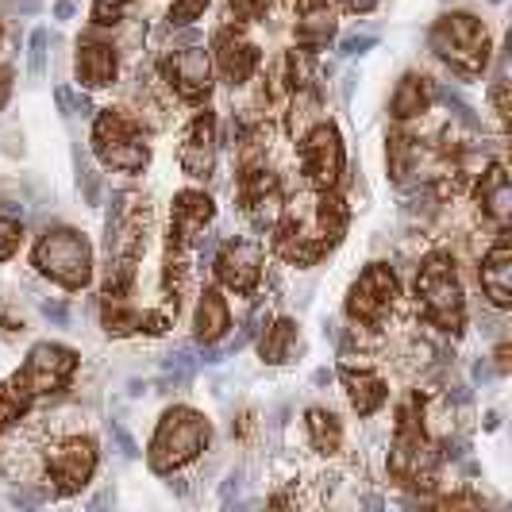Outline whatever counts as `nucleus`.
Returning <instances> with one entry per match:
<instances>
[{"instance_id":"nucleus-28","label":"nucleus","mask_w":512,"mask_h":512,"mask_svg":"<svg viewBox=\"0 0 512 512\" xmlns=\"http://www.w3.org/2000/svg\"><path fill=\"white\" fill-rule=\"evenodd\" d=\"M293 347H297V320H289V316L274 320L258 339V355H262L266 366H282L293 355Z\"/></svg>"},{"instance_id":"nucleus-21","label":"nucleus","mask_w":512,"mask_h":512,"mask_svg":"<svg viewBox=\"0 0 512 512\" xmlns=\"http://www.w3.org/2000/svg\"><path fill=\"white\" fill-rule=\"evenodd\" d=\"M339 31L332 0H293V39L305 51H324Z\"/></svg>"},{"instance_id":"nucleus-8","label":"nucleus","mask_w":512,"mask_h":512,"mask_svg":"<svg viewBox=\"0 0 512 512\" xmlns=\"http://www.w3.org/2000/svg\"><path fill=\"white\" fill-rule=\"evenodd\" d=\"M93 154L104 170L116 174H143L151 162V143L139 128V120H131L124 108H104L93 120Z\"/></svg>"},{"instance_id":"nucleus-27","label":"nucleus","mask_w":512,"mask_h":512,"mask_svg":"<svg viewBox=\"0 0 512 512\" xmlns=\"http://www.w3.org/2000/svg\"><path fill=\"white\" fill-rule=\"evenodd\" d=\"M305 432H308V443H312V451L316 455H324V459H332L343 451V420L335 416L332 409H308L305 412Z\"/></svg>"},{"instance_id":"nucleus-32","label":"nucleus","mask_w":512,"mask_h":512,"mask_svg":"<svg viewBox=\"0 0 512 512\" xmlns=\"http://www.w3.org/2000/svg\"><path fill=\"white\" fill-rule=\"evenodd\" d=\"M135 0H93V8H89V20L97 27H112L124 20V12H128Z\"/></svg>"},{"instance_id":"nucleus-2","label":"nucleus","mask_w":512,"mask_h":512,"mask_svg":"<svg viewBox=\"0 0 512 512\" xmlns=\"http://www.w3.org/2000/svg\"><path fill=\"white\" fill-rule=\"evenodd\" d=\"M389 482L409 493H432L443 474V451H439L436 436L424 420V401L420 393H412L409 401L397 405V420H393V443H389Z\"/></svg>"},{"instance_id":"nucleus-10","label":"nucleus","mask_w":512,"mask_h":512,"mask_svg":"<svg viewBox=\"0 0 512 512\" xmlns=\"http://www.w3.org/2000/svg\"><path fill=\"white\" fill-rule=\"evenodd\" d=\"M297 158H301V174H305V185L312 193L343 185L347 147H343V135L332 120H316L312 128L297 135Z\"/></svg>"},{"instance_id":"nucleus-6","label":"nucleus","mask_w":512,"mask_h":512,"mask_svg":"<svg viewBox=\"0 0 512 512\" xmlns=\"http://www.w3.org/2000/svg\"><path fill=\"white\" fill-rule=\"evenodd\" d=\"M428 47L443 66H451L466 81L486 74L489 54H493L486 24L474 12H443L428 31Z\"/></svg>"},{"instance_id":"nucleus-37","label":"nucleus","mask_w":512,"mask_h":512,"mask_svg":"<svg viewBox=\"0 0 512 512\" xmlns=\"http://www.w3.org/2000/svg\"><path fill=\"white\" fill-rule=\"evenodd\" d=\"M0 35H4V31H0Z\"/></svg>"},{"instance_id":"nucleus-24","label":"nucleus","mask_w":512,"mask_h":512,"mask_svg":"<svg viewBox=\"0 0 512 512\" xmlns=\"http://www.w3.org/2000/svg\"><path fill=\"white\" fill-rule=\"evenodd\" d=\"M432 104H436V81L420 70H409L389 97V116H393V124H409V120L428 116Z\"/></svg>"},{"instance_id":"nucleus-7","label":"nucleus","mask_w":512,"mask_h":512,"mask_svg":"<svg viewBox=\"0 0 512 512\" xmlns=\"http://www.w3.org/2000/svg\"><path fill=\"white\" fill-rule=\"evenodd\" d=\"M31 266L66 293H81L93 282V243L77 228H47L31 247Z\"/></svg>"},{"instance_id":"nucleus-34","label":"nucleus","mask_w":512,"mask_h":512,"mask_svg":"<svg viewBox=\"0 0 512 512\" xmlns=\"http://www.w3.org/2000/svg\"><path fill=\"white\" fill-rule=\"evenodd\" d=\"M493 108H497L501 124H509V81H505V77L493 81Z\"/></svg>"},{"instance_id":"nucleus-33","label":"nucleus","mask_w":512,"mask_h":512,"mask_svg":"<svg viewBox=\"0 0 512 512\" xmlns=\"http://www.w3.org/2000/svg\"><path fill=\"white\" fill-rule=\"evenodd\" d=\"M212 0H170V8H166V20L174 27H185L193 24V20H201L205 16V8Z\"/></svg>"},{"instance_id":"nucleus-5","label":"nucleus","mask_w":512,"mask_h":512,"mask_svg":"<svg viewBox=\"0 0 512 512\" xmlns=\"http://www.w3.org/2000/svg\"><path fill=\"white\" fill-rule=\"evenodd\" d=\"M212 443V424L205 412L174 405L162 412V420L154 424V436L147 443V466L154 474H174L185 470L189 462H197Z\"/></svg>"},{"instance_id":"nucleus-15","label":"nucleus","mask_w":512,"mask_h":512,"mask_svg":"<svg viewBox=\"0 0 512 512\" xmlns=\"http://www.w3.org/2000/svg\"><path fill=\"white\" fill-rule=\"evenodd\" d=\"M208 58H212V74L224 77V85H231V89L247 85V81L258 74V66H262L258 43L239 24H224L212 35Z\"/></svg>"},{"instance_id":"nucleus-1","label":"nucleus","mask_w":512,"mask_h":512,"mask_svg":"<svg viewBox=\"0 0 512 512\" xmlns=\"http://www.w3.org/2000/svg\"><path fill=\"white\" fill-rule=\"evenodd\" d=\"M81 355L66 343H35L27 351L24 366L0 382V436L12 432L16 424H24L27 412L35 409L39 401H47L54 393H62L66 385L77 378Z\"/></svg>"},{"instance_id":"nucleus-16","label":"nucleus","mask_w":512,"mask_h":512,"mask_svg":"<svg viewBox=\"0 0 512 512\" xmlns=\"http://www.w3.org/2000/svg\"><path fill=\"white\" fill-rule=\"evenodd\" d=\"M262 266H266V255L255 239H231L220 247L212 270H216L220 289H228L235 297H255L262 285Z\"/></svg>"},{"instance_id":"nucleus-19","label":"nucleus","mask_w":512,"mask_h":512,"mask_svg":"<svg viewBox=\"0 0 512 512\" xmlns=\"http://www.w3.org/2000/svg\"><path fill=\"white\" fill-rule=\"evenodd\" d=\"M339 382H343V393L351 401V409L359 412L362 420L366 416H378L389 401V382L382 378V370L366 359H343L339 362Z\"/></svg>"},{"instance_id":"nucleus-11","label":"nucleus","mask_w":512,"mask_h":512,"mask_svg":"<svg viewBox=\"0 0 512 512\" xmlns=\"http://www.w3.org/2000/svg\"><path fill=\"white\" fill-rule=\"evenodd\" d=\"M274 239H270V247H274V255L289 262V266H316L320 258H328L335 251V243L320 231L316 224V216H312V208H297V205H285L282 220L274 224Z\"/></svg>"},{"instance_id":"nucleus-29","label":"nucleus","mask_w":512,"mask_h":512,"mask_svg":"<svg viewBox=\"0 0 512 512\" xmlns=\"http://www.w3.org/2000/svg\"><path fill=\"white\" fill-rule=\"evenodd\" d=\"M385 143H389V147H385V166H389V174H393V181H405L412 170V162H416V154H420L416 139L405 131V124H397V128L389 131Z\"/></svg>"},{"instance_id":"nucleus-26","label":"nucleus","mask_w":512,"mask_h":512,"mask_svg":"<svg viewBox=\"0 0 512 512\" xmlns=\"http://www.w3.org/2000/svg\"><path fill=\"white\" fill-rule=\"evenodd\" d=\"M143 324H147V308L135 305L131 293H101V328L112 339L143 335Z\"/></svg>"},{"instance_id":"nucleus-14","label":"nucleus","mask_w":512,"mask_h":512,"mask_svg":"<svg viewBox=\"0 0 512 512\" xmlns=\"http://www.w3.org/2000/svg\"><path fill=\"white\" fill-rule=\"evenodd\" d=\"M158 77L185 104H205L212 97V58L205 47H181L158 62Z\"/></svg>"},{"instance_id":"nucleus-20","label":"nucleus","mask_w":512,"mask_h":512,"mask_svg":"<svg viewBox=\"0 0 512 512\" xmlns=\"http://www.w3.org/2000/svg\"><path fill=\"white\" fill-rule=\"evenodd\" d=\"M478 282H482V293L489 297V305L493 308L512 305V235H509V228L497 231V239L489 243V251L482 255Z\"/></svg>"},{"instance_id":"nucleus-35","label":"nucleus","mask_w":512,"mask_h":512,"mask_svg":"<svg viewBox=\"0 0 512 512\" xmlns=\"http://www.w3.org/2000/svg\"><path fill=\"white\" fill-rule=\"evenodd\" d=\"M343 12H351V16H366V12H374L378 8V0H335Z\"/></svg>"},{"instance_id":"nucleus-3","label":"nucleus","mask_w":512,"mask_h":512,"mask_svg":"<svg viewBox=\"0 0 512 512\" xmlns=\"http://www.w3.org/2000/svg\"><path fill=\"white\" fill-rule=\"evenodd\" d=\"M412 297L428 328L447 335H459L466 328V293L459 282V266L451 251H428L416 266Z\"/></svg>"},{"instance_id":"nucleus-9","label":"nucleus","mask_w":512,"mask_h":512,"mask_svg":"<svg viewBox=\"0 0 512 512\" xmlns=\"http://www.w3.org/2000/svg\"><path fill=\"white\" fill-rule=\"evenodd\" d=\"M401 301V282H397V270L389 262H370L359 278L347 289V301L343 312L347 320L362 328V332H378L385 328V320L393 316V308Z\"/></svg>"},{"instance_id":"nucleus-36","label":"nucleus","mask_w":512,"mask_h":512,"mask_svg":"<svg viewBox=\"0 0 512 512\" xmlns=\"http://www.w3.org/2000/svg\"><path fill=\"white\" fill-rule=\"evenodd\" d=\"M12 85H16V74H12V66H0V108L12 101Z\"/></svg>"},{"instance_id":"nucleus-4","label":"nucleus","mask_w":512,"mask_h":512,"mask_svg":"<svg viewBox=\"0 0 512 512\" xmlns=\"http://www.w3.org/2000/svg\"><path fill=\"white\" fill-rule=\"evenodd\" d=\"M151 239V208L143 197H124L116 216L108 220V266H104L101 293H131L139 262Z\"/></svg>"},{"instance_id":"nucleus-23","label":"nucleus","mask_w":512,"mask_h":512,"mask_svg":"<svg viewBox=\"0 0 512 512\" xmlns=\"http://www.w3.org/2000/svg\"><path fill=\"white\" fill-rule=\"evenodd\" d=\"M474 201H478L482 216H486L493 228L497 231L509 228L512 189H509V170H505V162H489L486 170H482V178L474 185Z\"/></svg>"},{"instance_id":"nucleus-22","label":"nucleus","mask_w":512,"mask_h":512,"mask_svg":"<svg viewBox=\"0 0 512 512\" xmlns=\"http://www.w3.org/2000/svg\"><path fill=\"white\" fill-rule=\"evenodd\" d=\"M120 74V54L104 39H81L74 51V77L85 89H108Z\"/></svg>"},{"instance_id":"nucleus-12","label":"nucleus","mask_w":512,"mask_h":512,"mask_svg":"<svg viewBox=\"0 0 512 512\" xmlns=\"http://www.w3.org/2000/svg\"><path fill=\"white\" fill-rule=\"evenodd\" d=\"M101 466V447L93 436H66L47 447L43 455V470L51 478V486L58 497H74L93 482Z\"/></svg>"},{"instance_id":"nucleus-13","label":"nucleus","mask_w":512,"mask_h":512,"mask_svg":"<svg viewBox=\"0 0 512 512\" xmlns=\"http://www.w3.org/2000/svg\"><path fill=\"white\" fill-rule=\"evenodd\" d=\"M235 205L239 212L255 224V228L270 231L285 212V185L282 178L266 166V162H247L239 166V178H235Z\"/></svg>"},{"instance_id":"nucleus-18","label":"nucleus","mask_w":512,"mask_h":512,"mask_svg":"<svg viewBox=\"0 0 512 512\" xmlns=\"http://www.w3.org/2000/svg\"><path fill=\"white\" fill-rule=\"evenodd\" d=\"M212 216H216V205H212V197H208L205 189H181V193H174V201H170L166 247L189 251V247L205 235V228L212 224Z\"/></svg>"},{"instance_id":"nucleus-31","label":"nucleus","mask_w":512,"mask_h":512,"mask_svg":"<svg viewBox=\"0 0 512 512\" xmlns=\"http://www.w3.org/2000/svg\"><path fill=\"white\" fill-rule=\"evenodd\" d=\"M20 243H24V224H20L12 212L0 208V262H8V258L16 255Z\"/></svg>"},{"instance_id":"nucleus-17","label":"nucleus","mask_w":512,"mask_h":512,"mask_svg":"<svg viewBox=\"0 0 512 512\" xmlns=\"http://www.w3.org/2000/svg\"><path fill=\"white\" fill-rule=\"evenodd\" d=\"M216 151H220V124H216V112L212 108H201L185 131H181V147H178V162L181 174L193 181L212 178L216 170Z\"/></svg>"},{"instance_id":"nucleus-25","label":"nucleus","mask_w":512,"mask_h":512,"mask_svg":"<svg viewBox=\"0 0 512 512\" xmlns=\"http://www.w3.org/2000/svg\"><path fill=\"white\" fill-rule=\"evenodd\" d=\"M228 332H231L228 297L216 285H205L201 297H197V308H193V335H197V343L212 347V343H220Z\"/></svg>"},{"instance_id":"nucleus-30","label":"nucleus","mask_w":512,"mask_h":512,"mask_svg":"<svg viewBox=\"0 0 512 512\" xmlns=\"http://www.w3.org/2000/svg\"><path fill=\"white\" fill-rule=\"evenodd\" d=\"M270 8H274V0H228V24H258Z\"/></svg>"}]
</instances>
